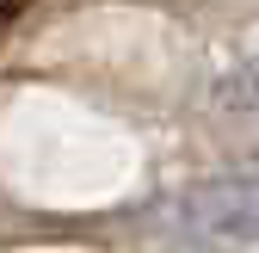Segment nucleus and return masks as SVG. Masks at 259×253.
I'll return each instance as SVG.
<instances>
[{"label":"nucleus","mask_w":259,"mask_h":253,"mask_svg":"<svg viewBox=\"0 0 259 253\" xmlns=\"http://www.w3.org/2000/svg\"><path fill=\"white\" fill-rule=\"evenodd\" d=\"M185 229L222 247V253H259V173H229V179H210V185H191L179 198Z\"/></svg>","instance_id":"1"},{"label":"nucleus","mask_w":259,"mask_h":253,"mask_svg":"<svg viewBox=\"0 0 259 253\" xmlns=\"http://www.w3.org/2000/svg\"><path fill=\"white\" fill-rule=\"evenodd\" d=\"M216 105H222V111H259V50L241 62V68H229V74H222Z\"/></svg>","instance_id":"2"}]
</instances>
